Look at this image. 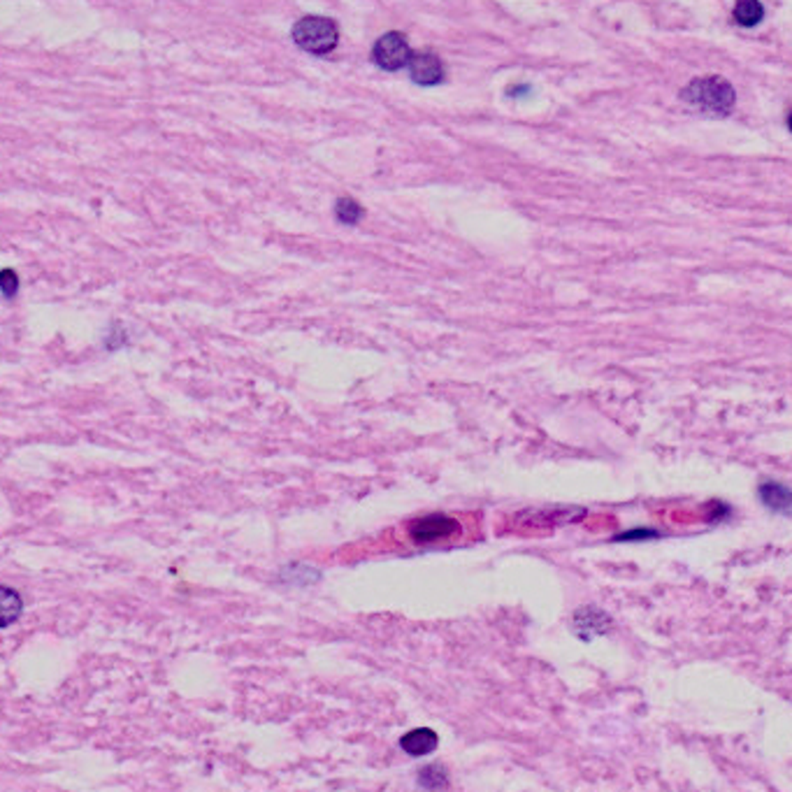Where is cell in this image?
I'll return each instance as SVG.
<instances>
[{
	"label": "cell",
	"instance_id": "6da1fadb",
	"mask_svg": "<svg viewBox=\"0 0 792 792\" xmlns=\"http://www.w3.org/2000/svg\"><path fill=\"white\" fill-rule=\"evenodd\" d=\"M681 101L704 114L725 117L732 112L737 94L728 79L718 78V75H706V78L692 79L686 89L681 91Z\"/></svg>",
	"mask_w": 792,
	"mask_h": 792
},
{
	"label": "cell",
	"instance_id": "7a4b0ae2",
	"mask_svg": "<svg viewBox=\"0 0 792 792\" xmlns=\"http://www.w3.org/2000/svg\"><path fill=\"white\" fill-rule=\"evenodd\" d=\"M293 40L305 52L321 56L338 47L339 30L338 24L328 17H305L293 26Z\"/></svg>",
	"mask_w": 792,
	"mask_h": 792
},
{
	"label": "cell",
	"instance_id": "3957f363",
	"mask_svg": "<svg viewBox=\"0 0 792 792\" xmlns=\"http://www.w3.org/2000/svg\"><path fill=\"white\" fill-rule=\"evenodd\" d=\"M372 61L381 70H400L412 61V49L403 33H386L372 47Z\"/></svg>",
	"mask_w": 792,
	"mask_h": 792
},
{
	"label": "cell",
	"instance_id": "277c9868",
	"mask_svg": "<svg viewBox=\"0 0 792 792\" xmlns=\"http://www.w3.org/2000/svg\"><path fill=\"white\" fill-rule=\"evenodd\" d=\"M461 533V523L449 516H423L409 526V537L414 544H437Z\"/></svg>",
	"mask_w": 792,
	"mask_h": 792
},
{
	"label": "cell",
	"instance_id": "5b68a950",
	"mask_svg": "<svg viewBox=\"0 0 792 792\" xmlns=\"http://www.w3.org/2000/svg\"><path fill=\"white\" fill-rule=\"evenodd\" d=\"M409 75L420 86H435L444 79V65L432 52H416L409 61Z\"/></svg>",
	"mask_w": 792,
	"mask_h": 792
},
{
	"label": "cell",
	"instance_id": "8992f818",
	"mask_svg": "<svg viewBox=\"0 0 792 792\" xmlns=\"http://www.w3.org/2000/svg\"><path fill=\"white\" fill-rule=\"evenodd\" d=\"M437 746H439L437 732L428 728L412 730V732H407L403 739H400V748L412 757L430 755L432 751H437Z\"/></svg>",
	"mask_w": 792,
	"mask_h": 792
},
{
	"label": "cell",
	"instance_id": "52a82bcc",
	"mask_svg": "<svg viewBox=\"0 0 792 792\" xmlns=\"http://www.w3.org/2000/svg\"><path fill=\"white\" fill-rule=\"evenodd\" d=\"M757 495L763 500L764 507L769 511H776V514H792V491L786 486L774 484V481H764L760 488H757Z\"/></svg>",
	"mask_w": 792,
	"mask_h": 792
},
{
	"label": "cell",
	"instance_id": "ba28073f",
	"mask_svg": "<svg viewBox=\"0 0 792 792\" xmlns=\"http://www.w3.org/2000/svg\"><path fill=\"white\" fill-rule=\"evenodd\" d=\"M604 623H609V618L598 609H591V607H585V609L576 611L574 616V625H576V633H579L581 639L585 641H591L595 634H602L607 630Z\"/></svg>",
	"mask_w": 792,
	"mask_h": 792
},
{
	"label": "cell",
	"instance_id": "9c48e42d",
	"mask_svg": "<svg viewBox=\"0 0 792 792\" xmlns=\"http://www.w3.org/2000/svg\"><path fill=\"white\" fill-rule=\"evenodd\" d=\"M734 24L744 26V29H753L764 19V7L760 0H737L732 12Z\"/></svg>",
	"mask_w": 792,
	"mask_h": 792
},
{
	"label": "cell",
	"instance_id": "30bf717a",
	"mask_svg": "<svg viewBox=\"0 0 792 792\" xmlns=\"http://www.w3.org/2000/svg\"><path fill=\"white\" fill-rule=\"evenodd\" d=\"M335 216H338L339 224L355 225L363 219V208L355 200H351V198H342L335 205Z\"/></svg>",
	"mask_w": 792,
	"mask_h": 792
},
{
	"label": "cell",
	"instance_id": "8fae6325",
	"mask_svg": "<svg viewBox=\"0 0 792 792\" xmlns=\"http://www.w3.org/2000/svg\"><path fill=\"white\" fill-rule=\"evenodd\" d=\"M21 604L24 602H21V598H19L12 588H5V591H3V625L10 627L14 621H17L19 614H21Z\"/></svg>",
	"mask_w": 792,
	"mask_h": 792
},
{
	"label": "cell",
	"instance_id": "7c38bea8",
	"mask_svg": "<svg viewBox=\"0 0 792 792\" xmlns=\"http://www.w3.org/2000/svg\"><path fill=\"white\" fill-rule=\"evenodd\" d=\"M449 783L446 779V772L437 764H430V767H423L419 772V786L420 788H428V790H437V788H444Z\"/></svg>",
	"mask_w": 792,
	"mask_h": 792
},
{
	"label": "cell",
	"instance_id": "4fadbf2b",
	"mask_svg": "<svg viewBox=\"0 0 792 792\" xmlns=\"http://www.w3.org/2000/svg\"><path fill=\"white\" fill-rule=\"evenodd\" d=\"M0 289H3V296L12 298L19 290V277L12 270H3L0 273Z\"/></svg>",
	"mask_w": 792,
	"mask_h": 792
},
{
	"label": "cell",
	"instance_id": "5bb4252c",
	"mask_svg": "<svg viewBox=\"0 0 792 792\" xmlns=\"http://www.w3.org/2000/svg\"><path fill=\"white\" fill-rule=\"evenodd\" d=\"M788 128H790V133H792V112L788 114Z\"/></svg>",
	"mask_w": 792,
	"mask_h": 792
}]
</instances>
